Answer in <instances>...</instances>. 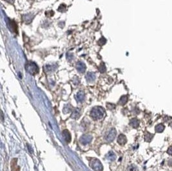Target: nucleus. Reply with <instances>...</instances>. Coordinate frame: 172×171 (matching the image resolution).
<instances>
[{
	"label": "nucleus",
	"instance_id": "obj_16",
	"mask_svg": "<svg viewBox=\"0 0 172 171\" xmlns=\"http://www.w3.org/2000/svg\"><path fill=\"white\" fill-rule=\"evenodd\" d=\"M33 17H34V16L32 14H27L23 16V20L25 21L26 23H29L30 22L32 21Z\"/></svg>",
	"mask_w": 172,
	"mask_h": 171
},
{
	"label": "nucleus",
	"instance_id": "obj_9",
	"mask_svg": "<svg viewBox=\"0 0 172 171\" xmlns=\"http://www.w3.org/2000/svg\"><path fill=\"white\" fill-rule=\"evenodd\" d=\"M130 126H132L133 128H137L139 126V124L140 122L137 118H132L131 120L130 121Z\"/></svg>",
	"mask_w": 172,
	"mask_h": 171
},
{
	"label": "nucleus",
	"instance_id": "obj_28",
	"mask_svg": "<svg viewBox=\"0 0 172 171\" xmlns=\"http://www.w3.org/2000/svg\"><path fill=\"white\" fill-rule=\"evenodd\" d=\"M6 1H7L9 2V3H13V2L14 1V0H6Z\"/></svg>",
	"mask_w": 172,
	"mask_h": 171
},
{
	"label": "nucleus",
	"instance_id": "obj_18",
	"mask_svg": "<svg viewBox=\"0 0 172 171\" xmlns=\"http://www.w3.org/2000/svg\"><path fill=\"white\" fill-rule=\"evenodd\" d=\"M7 24H8V26L10 25V30H12V31H14L16 32V24L14 23V21H11L10 20L9 21V22H7Z\"/></svg>",
	"mask_w": 172,
	"mask_h": 171
},
{
	"label": "nucleus",
	"instance_id": "obj_27",
	"mask_svg": "<svg viewBox=\"0 0 172 171\" xmlns=\"http://www.w3.org/2000/svg\"><path fill=\"white\" fill-rule=\"evenodd\" d=\"M168 165L169 166H172V159H170V160H169Z\"/></svg>",
	"mask_w": 172,
	"mask_h": 171
},
{
	"label": "nucleus",
	"instance_id": "obj_10",
	"mask_svg": "<svg viewBox=\"0 0 172 171\" xmlns=\"http://www.w3.org/2000/svg\"><path fill=\"white\" fill-rule=\"evenodd\" d=\"M63 136L64 137V140H66V142H70L71 140V135L70 133H69V131L65 129L63 131Z\"/></svg>",
	"mask_w": 172,
	"mask_h": 171
},
{
	"label": "nucleus",
	"instance_id": "obj_12",
	"mask_svg": "<svg viewBox=\"0 0 172 171\" xmlns=\"http://www.w3.org/2000/svg\"><path fill=\"white\" fill-rule=\"evenodd\" d=\"M106 158H107L108 160H110V161H113L116 159V155H115V154L113 153V151H110V152H108V153L107 154V155H106Z\"/></svg>",
	"mask_w": 172,
	"mask_h": 171
},
{
	"label": "nucleus",
	"instance_id": "obj_14",
	"mask_svg": "<svg viewBox=\"0 0 172 171\" xmlns=\"http://www.w3.org/2000/svg\"><path fill=\"white\" fill-rule=\"evenodd\" d=\"M164 129H165V126H164L162 124H157V126H155V132H157V133H159L163 132V131L164 130Z\"/></svg>",
	"mask_w": 172,
	"mask_h": 171
},
{
	"label": "nucleus",
	"instance_id": "obj_17",
	"mask_svg": "<svg viewBox=\"0 0 172 171\" xmlns=\"http://www.w3.org/2000/svg\"><path fill=\"white\" fill-rule=\"evenodd\" d=\"M128 96L124 95L122 96L121 99H120L119 101V104L120 105H125V104H126V102H128Z\"/></svg>",
	"mask_w": 172,
	"mask_h": 171
},
{
	"label": "nucleus",
	"instance_id": "obj_20",
	"mask_svg": "<svg viewBox=\"0 0 172 171\" xmlns=\"http://www.w3.org/2000/svg\"><path fill=\"white\" fill-rule=\"evenodd\" d=\"M56 67V66H54L53 65H47L45 67V68L46 71L48 72V71H53L54 70H55Z\"/></svg>",
	"mask_w": 172,
	"mask_h": 171
},
{
	"label": "nucleus",
	"instance_id": "obj_5",
	"mask_svg": "<svg viewBox=\"0 0 172 171\" xmlns=\"http://www.w3.org/2000/svg\"><path fill=\"white\" fill-rule=\"evenodd\" d=\"M93 137L92 135L90 134H84L80 138V142L83 145H87L91 142L92 140Z\"/></svg>",
	"mask_w": 172,
	"mask_h": 171
},
{
	"label": "nucleus",
	"instance_id": "obj_19",
	"mask_svg": "<svg viewBox=\"0 0 172 171\" xmlns=\"http://www.w3.org/2000/svg\"><path fill=\"white\" fill-rule=\"evenodd\" d=\"M126 171H139V169L135 165H131L128 167Z\"/></svg>",
	"mask_w": 172,
	"mask_h": 171
},
{
	"label": "nucleus",
	"instance_id": "obj_23",
	"mask_svg": "<svg viewBox=\"0 0 172 171\" xmlns=\"http://www.w3.org/2000/svg\"><path fill=\"white\" fill-rule=\"evenodd\" d=\"M107 108L111 110V109H113L115 108V106L112 104H107Z\"/></svg>",
	"mask_w": 172,
	"mask_h": 171
},
{
	"label": "nucleus",
	"instance_id": "obj_24",
	"mask_svg": "<svg viewBox=\"0 0 172 171\" xmlns=\"http://www.w3.org/2000/svg\"><path fill=\"white\" fill-rule=\"evenodd\" d=\"M105 43H106V40H105V39L101 38V39H99V41L98 43H99V45H103L104 44H105Z\"/></svg>",
	"mask_w": 172,
	"mask_h": 171
},
{
	"label": "nucleus",
	"instance_id": "obj_7",
	"mask_svg": "<svg viewBox=\"0 0 172 171\" xmlns=\"http://www.w3.org/2000/svg\"><path fill=\"white\" fill-rule=\"evenodd\" d=\"M127 142V138L124 134H120L117 138V143L121 145H124Z\"/></svg>",
	"mask_w": 172,
	"mask_h": 171
},
{
	"label": "nucleus",
	"instance_id": "obj_6",
	"mask_svg": "<svg viewBox=\"0 0 172 171\" xmlns=\"http://www.w3.org/2000/svg\"><path fill=\"white\" fill-rule=\"evenodd\" d=\"M81 116V111H80L79 109L78 108H76V109H72V115H71V118L73 119H77L79 118Z\"/></svg>",
	"mask_w": 172,
	"mask_h": 171
},
{
	"label": "nucleus",
	"instance_id": "obj_4",
	"mask_svg": "<svg viewBox=\"0 0 172 171\" xmlns=\"http://www.w3.org/2000/svg\"><path fill=\"white\" fill-rule=\"evenodd\" d=\"M116 134L117 131L116 130H115V129L112 128V129L108 132V134L105 136V140H106L108 142H111L113 141V140L115 139V138L116 136Z\"/></svg>",
	"mask_w": 172,
	"mask_h": 171
},
{
	"label": "nucleus",
	"instance_id": "obj_1",
	"mask_svg": "<svg viewBox=\"0 0 172 171\" xmlns=\"http://www.w3.org/2000/svg\"><path fill=\"white\" fill-rule=\"evenodd\" d=\"M105 111L104 108L101 106H96V107H94L92 109L91 112H90V116L94 120H99L101 119L102 118L105 116Z\"/></svg>",
	"mask_w": 172,
	"mask_h": 171
},
{
	"label": "nucleus",
	"instance_id": "obj_2",
	"mask_svg": "<svg viewBox=\"0 0 172 171\" xmlns=\"http://www.w3.org/2000/svg\"><path fill=\"white\" fill-rule=\"evenodd\" d=\"M90 165L95 171H103V165L97 158H93L90 162Z\"/></svg>",
	"mask_w": 172,
	"mask_h": 171
},
{
	"label": "nucleus",
	"instance_id": "obj_3",
	"mask_svg": "<svg viewBox=\"0 0 172 171\" xmlns=\"http://www.w3.org/2000/svg\"><path fill=\"white\" fill-rule=\"evenodd\" d=\"M25 69L31 75H35L39 71V68L37 67V66L33 62H28L25 66Z\"/></svg>",
	"mask_w": 172,
	"mask_h": 171
},
{
	"label": "nucleus",
	"instance_id": "obj_25",
	"mask_svg": "<svg viewBox=\"0 0 172 171\" xmlns=\"http://www.w3.org/2000/svg\"><path fill=\"white\" fill-rule=\"evenodd\" d=\"M65 9H66V6L64 5H61V6L59 7L58 10H59V11H64Z\"/></svg>",
	"mask_w": 172,
	"mask_h": 171
},
{
	"label": "nucleus",
	"instance_id": "obj_26",
	"mask_svg": "<svg viewBox=\"0 0 172 171\" xmlns=\"http://www.w3.org/2000/svg\"><path fill=\"white\" fill-rule=\"evenodd\" d=\"M167 153L170 155H172V146H170V147L168 149Z\"/></svg>",
	"mask_w": 172,
	"mask_h": 171
},
{
	"label": "nucleus",
	"instance_id": "obj_11",
	"mask_svg": "<svg viewBox=\"0 0 172 171\" xmlns=\"http://www.w3.org/2000/svg\"><path fill=\"white\" fill-rule=\"evenodd\" d=\"M84 97H85V95L83 91H79L76 95V100L78 102H81L84 100Z\"/></svg>",
	"mask_w": 172,
	"mask_h": 171
},
{
	"label": "nucleus",
	"instance_id": "obj_8",
	"mask_svg": "<svg viewBox=\"0 0 172 171\" xmlns=\"http://www.w3.org/2000/svg\"><path fill=\"white\" fill-rule=\"evenodd\" d=\"M77 70H78L79 72L84 73L85 71V70H86V66L83 62L79 61L77 64Z\"/></svg>",
	"mask_w": 172,
	"mask_h": 171
},
{
	"label": "nucleus",
	"instance_id": "obj_22",
	"mask_svg": "<svg viewBox=\"0 0 172 171\" xmlns=\"http://www.w3.org/2000/svg\"><path fill=\"white\" fill-rule=\"evenodd\" d=\"M66 59L69 60V61L72 60V59H74V56H73V54H71V53H68V54H66Z\"/></svg>",
	"mask_w": 172,
	"mask_h": 171
},
{
	"label": "nucleus",
	"instance_id": "obj_15",
	"mask_svg": "<svg viewBox=\"0 0 172 171\" xmlns=\"http://www.w3.org/2000/svg\"><path fill=\"white\" fill-rule=\"evenodd\" d=\"M154 136V135L153 134H151V133H148V132H146L145 135H144V140H145V141L147 142H150L153 139Z\"/></svg>",
	"mask_w": 172,
	"mask_h": 171
},
{
	"label": "nucleus",
	"instance_id": "obj_13",
	"mask_svg": "<svg viewBox=\"0 0 172 171\" xmlns=\"http://www.w3.org/2000/svg\"><path fill=\"white\" fill-rule=\"evenodd\" d=\"M95 79V75L94 73L89 72L87 73V75H86V80H87V81L91 82L94 81Z\"/></svg>",
	"mask_w": 172,
	"mask_h": 171
},
{
	"label": "nucleus",
	"instance_id": "obj_21",
	"mask_svg": "<svg viewBox=\"0 0 172 171\" xmlns=\"http://www.w3.org/2000/svg\"><path fill=\"white\" fill-rule=\"evenodd\" d=\"M99 71H101V72L102 73L105 72V71H106V67H105V64H103V63H102V64L99 66Z\"/></svg>",
	"mask_w": 172,
	"mask_h": 171
}]
</instances>
